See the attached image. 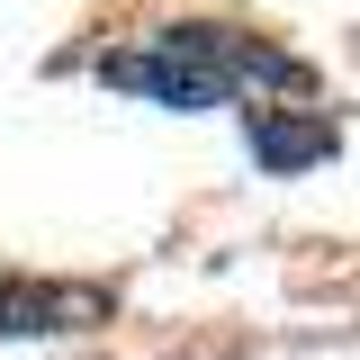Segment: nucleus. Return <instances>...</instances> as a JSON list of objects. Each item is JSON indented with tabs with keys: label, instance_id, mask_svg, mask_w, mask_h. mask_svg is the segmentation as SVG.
<instances>
[{
	"label": "nucleus",
	"instance_id": "obj_2",
	"mask_svg": "<svg viewBox=\"0 0 360 360\" xmlns=\"http://www.w3.org/2000/svg\"><path fill=\"white\" fill-rule=\"evenodd\" d=\"M117 297L108 288H90V279H18V270H0V333H90V324H108Z\"/></svg>",
	"mask_w": 360,
	"mask_h": 360
},
{
	"label": "nucleus",
	"instance_id": "obj_3",
	"mask_svg": "<svg viewBox=\"0 0 360 360\" xmlns=\"http://www.w3.org/2000/svg\"><path fill=\"white\" fill-rule=\"evenodd\" d=\"M243 135H252V162L262 172H307V162H333V117L324 108H279V99H252L243 108Z\"/></svg>",
	"mask_w": 360,
	"mask_h": 360
},
{
	"label": "nucleus",
	"instance_id": "obj_1",
	"mask_svg": "<svg viewBox=\"0 0 360 360\" xmlns=\"http://www.w3.org/2000/svg\"><path fill=\"white\" fill-rule=\"evenodd\" d=\"M99 82L108 90H135V99H153V108H225V99H315V72L297 54H279V45L243 37V27H207V18H189V27H162V37L144 45H117L108 63H99Z\"/></svg>",
	"mask_w": 360,
	"mask_h": 360
}]
</instances>
